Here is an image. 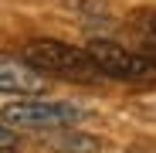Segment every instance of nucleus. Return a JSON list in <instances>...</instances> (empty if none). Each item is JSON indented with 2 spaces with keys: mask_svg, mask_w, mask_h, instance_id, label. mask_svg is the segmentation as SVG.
<instances>
[{
  "mask_svg": "<svg viewBox=\"0 0 156 153\" xmlns=\"http://www.w3.org/2000/svg\"><path fill=\"white\" fill-rule=\"evenodd\" d=\"M24 58L34 68H41L44 75H58V78H68V82H98V78H105L102 68L95 65L92 51L71 48L65 41H31L24 48Z\"/></svg>",
  "mask_w": 156,
  "mask_h": 153,
  "instance_id": "f257e3e1",
  "label": "nucleus"
},
{
  "mask_svg": "<svg viewBox=\"0 0 156 153\" xmlns=\"http://www.w3.org/2000/svg\"><path fill=\"white\" fill-rule=\"evenodd\" d=\"M82 109L68 106V102H7L0 109L4 126L17 129H61V126L82 122Z\"/></svg>",
  "mask_w": 156,
  "mask_h": 153,
  "instance_id": "f03ea898",
  "label": "nucleus"
},
{
  "mask_svg": "<svg viewBox=\"0 0 156 153\" xmlns=\"http://www.w3.org/2000/svg\"><path fill=\"white\" fill-rule=\"evenodd\" d=\"M88 51H92V58H95V65L102 68V75H105V78L139 82V78L156 75V65H153L146 55L129 51V48H122V44H115V41H102V38H95V41L88 44Z\"/></svg>",
  "mask_w": 156,
  "mask_h": 153,
  "instance_id": "7ed1b4c3",
  "label": "nucleus"
},
{
  "mask_svg": "<svg viewBox=\"0 0 156 153\" xmlns=\"http://www.w3.org/2000/svg\"><path fill=\"white\" fill-rule=\"evenodd\" d=\"M0 85H4V92L37 95V92H44V71L34 68L27 58L4 55V58H0Z\"/></svg>",
  "mask_w": 156,
  "mask_h": 153,
  "instance_id": "20e7f679",
  "label": "nucleus"
},
{
  "mask_svg": "<svg viewBox=\"0 0 156 153\" xmlns=\"http://www.w3.org/2000/svg\"><path fill=\"white\" fill-rule=\"evenodd\" d=\"M129 34H133V44L139 55H146L153 65H156V10L143 7V10H133L129 14Z\"/></svg>",
  "mask_w": 156,
  "mask_h": 153,
  "instance_id": "39448f33",
  "label": "nucleus"
},
{
  "mask_svg": "<svg viewBox=\"0 0 156 153\" xmlns=\"http://www.w3.org/2000/svg\"><path fill=\"white\" fill-rule=\"evenodd\" d=\"M4 153H14V133H10V126H4Z\"/></svg>",
  "mask_w": 156,
  "mask_h": 153,
  "instance_id": "423d86ee",
  "label": "nucleus"
}]
</instances>
